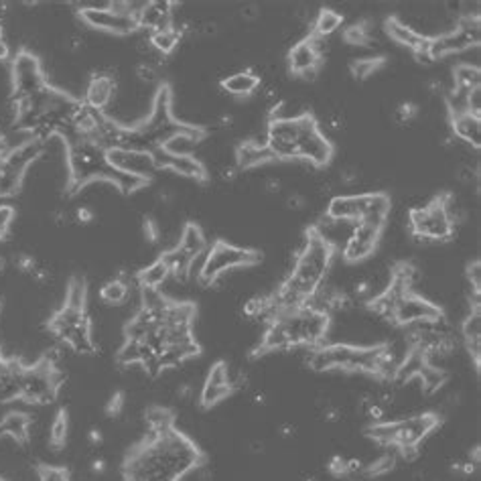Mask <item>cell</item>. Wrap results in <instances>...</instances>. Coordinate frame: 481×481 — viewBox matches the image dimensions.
Listing matches in <instances>:
<instances>
[{"label": "cell", "mask_w": 481, "mask_h": 481, "mask_svg": "<svg viewBox=\"0 0 481 481\" xmlns=\"http://www.w3.org/2000/svg\"><path fill=\"white\" fill-rule=\"evenodd\" d=\"M271 162H277V159L268 151L266 137L242 140V143L236 146V153H233V165L238 167L240 173L254 171V169L266 167L271 165Z\"/></svg>", "instance_id": "603a6c76"}, {"label": "cell", "mask_w": 481, "mask_h": 481, "mask_svg": "<svg viewBox=\"0 0 481 481\" xmlns=\"http://www.w3.org/2000/svg\"><path fill=\"white\" fill-rule=\"evenodd\" d=\"M441 424V419L435 413H419L410 416H400V419L372 422L367 429V437L372 438L378 447L384 449H406L419 447L435 429Z\"/></svg>", "instance_id": "52a82bcc"}, {"label": "cell", "mask_w": 481, "mask_h": 481, "mask_svg": "<svg viewBox=\"0 0 481 481\" xmlns=\"http://www.w3.org/2000/svg\"><path fill=\"white\" fill-rule=\"evenodd\" d=\"M263 75L256 69H238L219 80V90L232 98H250L260 90Z\"/></svg>", "instance_id": "484cf974"}, {"label": "cell", "mask_w": 481, "mask_h": 481, "mask_svg": "<svg viewBox=\"0 0 481 481\" xmlns=\"http://www.w3.org/2000/svg\"><path fill=\"white\" fill-rule=\"evenodd\" d=\"M382 67H384L382 58H359L350 63V72L356 80H367V77L376 75Z\"/></svg>", "instance_id": "f35d334b"}, {"label": "cell", "mask_w": 481, "mask_h": 481, "mask_svg": "<svg viewBox=\"0 0 481 481\" xmlns=\"http://www.w3.org/2000/svg\"><path fill=\"white\" fill-rule=\"evenodd\" d=\"M91 183H108L126 195L146 185L137 177L116 171L108 162L104 148L94 140L77 138L67 145V189L75 193Z\"/></svg>", "instance_id": "8992f818"}, {"label": "cell", "mask_w": 481, "mask_h": 481, "mask_svg": "<svg viewBox=\"0 0 481 481\" xmlns=\"http://www.w3.org/2000/svg\"><path fill=\"white\" fill-rule=\"evenodd\" d=\"M0 481H4V479H3V477H0Z\"/></svg>", "instance_id": "6125c7cd"}, {"label": "cell", "mask_w": 481, "mask_h": 481, "mask_svg": "<svg viewBox=\"0 0 481 481\" xmlns=\"http://www.w3.org/2000/svg\"><path fill=\"white\" fill-rule=\"evenodd\" d=\"M334 258L335 250L311 228L293 252V271L271 295L272 315L307 305L311 296L327 280Z\"/></svg>", "instance_id": "7a4b0ae2"}, {"label": "cell", "mask_w": 481, "mask_h": 481, "mask_svg": "<svg viewBox=\"0 0 481 481\" xmlns=\"http://www.w3.org/2000/svg\"><path fill=\"white\" fill-rule=\"evenodd\" d=\"M359 177H362V173H359V169L353 167V165H345L337 171V181L345 187L356 185V183L359 181Z\"/></svg>", "instance_id": "ee69618b"}, {"label": "cell", "mask_w": 481, "mask_h": 481, "mask_svg": "<svg viewBox=\"0 0 481 481\" xmlns=\"http://www.w3.org/2000/svg\"><path fill=\"white\" fill-rule=\"evenodd\" d=\"M106 157H108V162L116 169V171L137 177V179L145 183H151L154 177L161 173L153 153L137 151V148L116 146V148H110V151H106Z\"/></svg>", "instance_id": "e0dca14e"}, {"label": "cell", "mask_w": 481, "mask_h": 481, "mask_svg": "<svg viewBox=\"0 0 481 481\" xmlns=\"http://www.w3.org/2000/svg\"><path fill=\"white\" fill-rule=\"evenodd\" d=\"M203 461L201 451L177 429L148 433L124 463L129 481H179Z\"/></svg>", "instance_id": "6da1fadb"}, {"label": "cell", "mask_w": 481, "mask_h": 481, "mask_svg": "<svg viewBox=\"0 0 481 481\" xmlns=\"http://www.w3.org/2000/svg\"><path fill=\"white\" fill-rule=\"evenodd\" d=\"M137 285L140 288H153V291H161L162 285H167L171 280V271H169L167 263L162 258L153 260L151 264H146L143 271L137 272Z\"/></svg>", "instance_id": "1f68e13d"}, {"label": "cell", "mask_w": 481, "mask_h": 481, "mask_svg": "<svg viewBox=\"0 0 481 481\" xmlns=\"http://www.w3.org/2000/svg\"><path fill=\"white\" fill-rule=\"evenodd\" d=\"M124 410V394L122 392H116L114 396H112L108 406H106V414L108 416H120Z\"/></svg>", "instance_id": "681fc988"}, {"label": "cell", "mask_w": 481, "mask_h": 481, "mask_svg": "<svg viewBox=\"0 0 481 481\" xmlns=\"http://www.w3.org/2000/svg\"><path fill=\"white\" fill-rule=\"evenodd\" d=\"M266 146L279 161H299L309 167H327L334 159V143L325 137L321 126L311 114L299 118L268 120Z\"/></svg>", "instance_id": "3957f363"}, {"label": "cell", "mask_w": 481, "mask_h": 481, "mask_svg": "<svg viewBox=\"0 0 481 481\" xmlns=\"http://www.w3.org/2000/svg\"><path fill=\"white\" fill-rule=\"evenodd\" d=\"M116 91H118V82L116 75H112L108 72H98L90 77L88 86H86V96H83V104L88 108L96 110V112H108V108L116 100Z\"/></svg>", "instance_id": "7402d4cb"}, {"label": "cell", "mask_w": 481, "mask_h": 481, "mask_svg": "<svg viewBox=\"0 0 481 481\" xmlns=\"http://www.w3.org/2000/svg\"><path fill=\"white\" fill-rule=\"evenodd\" d=\"M260 260H263V256L256 250L242 248V246H233L224 242V240H217L205 252L203 264L200 268V274H197V282L203 287H211L224 274L236 271V268L256 266Z\"/></svg>", "instance_id": "8fae6325"}, {"label": "cell", "mask_w": 481, "mask_h": 481, "mask_svg": "<svg viewBox=\"0 0 481 481\" xmlns=\"http://www.w3.org/2000/svg\"><path fill=\"white\" fill-rule=\"evenodd\" d=\"M410 236L424 244H445L455 236V225L451 224L447 211L443 208L441 195L430 200L427 205H413L406 211Z\"/></svg>", "instance_id": "7c38bea8"}, {"label": "cell", "mask_w": 481, "mask_h": 481, "mask_svg": "<svg viewBox=\"0 0 481 481\" xmlns=\"http://www.w3.org/2000/svg\"><path fill=\"white\" fill-rule=\"evenodd\" d=\"M3 362H4V358H3V353H0V366H3Z\"/></svg>", "instance_id": "91938a15"}, {"label": "cell", "mask_w": 481, "mask_h": 481, "mask_svg": "<svg viewBox=\"0 0 481 481\" xmlns=\"http://www.w3.org/2000/svg\"><path fill=\"white\" fill-rule=\"evenodd\" d=\"M102 441H104V437H102L100 430L91 429L88 433V445H90V447H100Z\"/></svg>", "instance_id": "9f6ffc18"}, {"label": "cell", "mask_w": 481, "mask_h": 481, "mask_svg": "<svg viewBox=\"0 0 481 481\" xmlns=\"http://www.w3.org/2000/svg\"><path fill=\"white\" fill-rule=\"evenodd\" d=\"M279 437L280 438H293L296 437V427L293 422H285V424H280V429H279Z\"/></svg>", "instance_id": "11a10c76"}, {"label": "cell", "mask_w": 481, "mask_h": 481, "mask_svg": "<svg viewBox=\"0 0 481 481\" xmlns=\"http://www.w3.org/2000/svg\"><path fill=\"white\" fill-rule=\"evenodd\" d=\"M177 248H179L183 254H187V256L193 260H200L205 252H208L209 244L208 240H205V233L201 232V228L197 224H185V228L181 230L179 240H177Z\"/></svg>", "instance_id": "4dcf8cb0"}, {"label": "cell", "mask_w": 481, "mask_h": 481, "mask_svg": "<svg viewBox=\"0 0 481 481\" xmlns=\"http://www.w3.org/2000/svg\"><path fill=\"white\" fill-rule=\"evenodd\" d=\"M343 27V15L335 9H321L313 17V35L323 39H329Z\"/></svg>", "instance_id": "e575fe53"}, {"label": "cell", "mask_w": 481, "mask_h": 481, "mask_svg": "<svg viewBox=\"0 0 481 481\" xmlns=\"http://www.w3.org/2000/svg\"><path fill=\"white\" fill-rule=\"evenodd\" d=\"M467 112L481 118V88L471 90L469 96H467Z\"/></svg>", "instance_id": "c3c4849f"}, {"label": "cell", "mask_w": 481, "mask_h": 481, "mask_svg": "<svg viewBox=\"0 0 481 481\" xmlns=\"http://www.w3.org/2000/svg\"><path fill=\"white\" fill-rule=\"evenodd\" d=\"M263 189L266 195H280L282 191V181L277 179V177H266L263 183Z\"/></svg>", "instance_id": "816d5d0a"}, {"label": "cell", "mask_w": 481, "mask_h": 481, "mask_svg": "<svg viewBox=\"0 0 481 481\" xmlns=\"http://www.w3.org/2000/svg\"><path fill=\"white\" fill-rule=\"evenodd\" d=\"M6 148H9V146H6V143H4V138H3V137H0V157H3V154L6 153Z\"/></svg>", "instance_id": "680465c9"}, {"label": "cell", "mask_w": 481, "mask_h": 481, "mask_svg": "<svg viewBox=\"0 0 481 481\" xmlns=\"http://www.w3.org/2000/svg\"><path fill=\"white\" fill-rule=\"evenodd\" d=\"M479 41V15H461L451 31L435 35L429 41L427 53L433 63H437L453 58V55H461L465 51H471V49H477Z\"/></svg>", "instance_id": "5bb4252c"}, {"label": "cell", "mask_w": 481, "mask_h": 481, "mask_svg": "<svg viewBox=\"0 0 481 481\" xmlns=\"http://www.w3.org/2000/svg\"><path fill=\"white\" fill-rule=\"evenodd\" d=\"M384 33H386V37L392 41V43L406 47L413 55L427 53L430 39H427L424 35L413 29V25H408L406 20H402L398 17H390L384 23Z\"/></svg>", "instance_id": "cb8c5ba5"}, {"label": "cell", "mask_w": 481, "mask_h": 481, "mask_svg": "<svg viewBox=\"0 0 481 481\" xmlns=\"http://www.w3.org/2000/svg\"><path fill=\"white\" fill-rule=\"evenodd\" d=\"M11 98L12 104L20 106L37 98L41 91L47 90V75L43 63L37 55L27 51H19L11 61Z\"/></svg>", "instance_id": "4fadbf2b"}, {"label": "cell", "mask_w": 481, "mask_h": 481, "mask_svg": "<svg viewBox=\"0 0 481 481\" xmlns=\"http://www.w3.org/2000/svg\"><path fill=\"white\" fill-rule=\"evenodd\" d=\"M382 232H384V228L367 222L353 224L348 242L343 244L342 258L348 264L366 263V260L372 258L374 252H376L382 240Z\"/></svg>", "instance_id": "ac0fdd59"}, {"label": "cell", "mask_w": 481, "mask_h": 481, "mask_svg": "<svg viewBox=\"0 0 481 481\" xmlns=\"http://www.w3.org/2000/svg\"><path fill=\"white\" fill-rule=\"evenodd\" d=\"M327 469H329L331 476H335V477L348 476V457H342V455L331 457Z\"/></svg>", "instance_id": "7dc6e473"}, {"label": "cell", "mask_w": 481, "mask_h": 481, "mask_svg": "<svg viewBox=\"0 0 481 481\" xmlns=\"http://www.w3.org/2000/svg\"><path fill=\"white\" fill-rule=\"evenodd\" d=\"M39 481H72V479H69L67 471L61 469V467L45 465L39 469Z\"/></svg>", "instance_id": "f6af8a7d"}, {"label": "cell", "mask_w": 481, "mask_h": 481, "mask_svg": "<svg viewBox=\"0 0 481 481\" xmlns=\"http://www.w3.org/2000/svg\"><path fill=\"white\" fill-rule=\"evenodd\" d=\"M331 317L309 305L280 311L268 319L258 353L288 351L296 348H317L325 343Z\"/></svg>", "instance_id": "5b68a950"}, {"label": "cell", "mask_w": 481, "mask_h": 481, "mask_svg": "<svg viewBox=\"0 0 481 481\" xmlns=\"http://www.w3.org/2000/svg\"><path fill=\"white\" fill-rule=\"evenodd\" d=\"M0 268H3V263H0Z\"/></svg>", "instance_id": "94428289"}, {"label": "cell", "mask_w": 481, "mask_h": 481, "mask_svg": "<svg viewBox=\"0 0 481 481\" xmlns=\"http://www.w3.org/2000/svg\"><path fill=\"white\" fill-rule=\"evenodd\" d=\"M41 154H43V143L35 138H25L6 148L0 157V197L9 200L23 189L27 173L41 161Z\"/></svg>", "instance_id": "30bf717a"}, {"label": "cell", "mask_w": 481, "mask_h": 481, "mask_svg": "<svg viewBox=\"0 0 481 481\" xmlns=\"http://www.w3.org/2000/svg\"><path fill=\"white\" fill-rule=\"evenodd\" d=\"M146 35H148V41H151V45L154 47V51L161 53L162 58L171 55L183 41V33L177 29L175 25L167 27V29L154 31V33H146Z\"/></svg>", "instance_id": "836d02e7"}, {"label": "cell", "mask_w": 481, "mask_h": 481, "mask_svg": "<svg viewBox=\"0 0 481 481\" xmlns=\"http://www.w3.org/2000/svg\"><path fill=\"white\" fill-rule=\"evenodd\" d=\"M287 208L293 209V211H303L307 208V197L299 193V191H293V193L287 195Z\"/></svg>", "instance_id": "f907efd6"}, {"label": "cell", "mask_w": 481, "mask_h": 481, "mask_svg": "<svg viewBox=\"0 0 481 481\" xmlns=\"http://www.w3.org/2000/svg\"><path fill=\"white\" fill-rule=\"evenodd\" d=\"M15 216H17L15 205H11V203L0 205V242H3V240L9 236L12 222H15Z\"/></svg>", "instance_id": "7bdbcfd3"}, {"label": "cell", "mask_w": 481, "mask_h": 481, "mask_svg": "<svg viewBox=\"0 0 481 481\" xmlns=\"http://www.w3.org/2000/svg\"><path fill=\"white\" fill-rule=\"evenodd\" d=\"M451 88H457L461 91H471V90L481 88L479 66H471V63H459V66L453 69Z\"/></svg>", "instance_id": "d590c367"}, {"label": "cell", "mask_w": 481, "mask_h": 481, "mask_svg": "<svg viewBox=\"0 0 481 481\" xmlns=\"http://www.w3.org/2000/svg\"><path fill=\"white\" fill-rule=\"evenodd\" d=\"M49 329L61 343H66L75 353H82V356L96 353L98 345L94 339V323L86 313V301L66 299V305L49 321Z\"/></svg>", "instance_id": "ba28073f"}, {"label": "cell", "mask_w": 481, "mask_h": 481, "mask_svg": "<svg viewBox=\"0 0 481 481\" xmlns=\"http://www.w3.org/2000/svg\"><path fill=\"white\" fill-rule=\"evenodd\" d=\"M69 435V419L66 410H58V414L53 416L51 424H49V443L53 445L55 449H59L66 445Z\"/></svg>", "instance_id": "74e56055"}, {"label": "cell", "mask_w": 481, "mask_h": 481, "mask_svg": "<svg viewBox=\"0 0 481 481\" xmlns=\"http://www.w3.org/2000/svg\"><path fill=\"white\" fill-rule=\"evenodd\" d=\"M443 309L437 305V303L429 301L427 296H422L414 291H408L406 295L400 296V301L396 303L392 311L390 323L396 327H410V325L416 323H430L443 319Z\"/></svg>", "instance_id": "2e32d148"}, {"label": "cell", "mask_w": 481, "mask_h": 481, "mask_svg": "<svg viewBox=\"0 0 481 481\" xmlns=\"http://www.w3.org/2000/svg\"><path fill=\"white\" fill-rule=\"evenodd\" d=\"M396 463H398V453H384L378 459H374L370 465H366V473L367 476H386L390 473Z\"/></svg>", "instance_id": "ab89813d"}, {"label": "cell", "mask_w": 481, "mask_h": 481, "mask_svg": "<svg viewBox=\"0 0 481 481\" xmlns=\"http://www.w3.org/2000/svg\"><path fill=\"white\" fill-rule=\"evenodd\" d=\"M9 58H11V43H9V39H6L4 29L0 27V63H4Z\"/></svg>", "instance_id": "f5cc1de1"}, {"label": "cell", "mask_w": 481, "mask_h": 481, "mask_svg": "<svg viewBox=\"0 0 481 481\" xmlns=\"http://www.w3.org/2000/svg\"><path fill=\"white\" fill-rule=\"evenodd\" d=\"M91 471H94V473H104L106 471V461L102 457L91 459Z\"/></svg>", "instance_id": "6f0895ef"}, {"label": "cell", "mask_w": 481, "mask_h": 481, "mask_svg": "<svg viewBox=\"0 0 481 481\" xmlns=\"http://www.w3.org/2000/svg\"><path fill=\"white\" fill-rule=\"evenodd\" d=\"M287 61L293 75L301 77V80H305V82H315L317 74H319L323 55L317 51L313 39H311V35H309V37L296 41V43L291 47Z\"/></svg>", "instance_id": "ffe728a7"}, {"label": "cell", "mask_w": 481, "mask_h": 481, "mask_svg": "<svg viewBox=\"0 0 481 481\" xmlns=\"http://www.w3.org/2000/svg\"><path fill=\"white\" fill-rule=\"evenodd\" d=\"M145 421H146L148 433H165V430H169V429H175L171 410H167L162 406L146 408Z\"/></svg>", "instance_id": "8d00e7d4"}, {"label": "cell", "mask_w": 481, "mask_h": 481, "mask_svg": "<svg viewBox=\"0 0 481 481\" xmlns=\"http://www.w3.org/2000/svg\"><path fill=\"white\" fill-rule=\"evenodd\" d=\"M137 82L140 86H157L161 82V67L140 61L137 66Z\"/></svg>", "instance_id": "60d3db41"}, {"label": "cell", "mask_w": 481, "mask_h": 481, "mask_svg": "<svg viewBox=\"0 0 481 481\" xmlns=\"http://www.w3.org/2000/svg\"><path fill=\"white\" fill-rule=\"evenodd\" d=\"M405 358L396 356L392 345H356V343H321L309 348L305 366L313 372L342 374H372L392 380Z\"/></svg>", "instance_id": "277c9868"}, {"label": "cell", "mask_w": 481, "mask_h": 481, "mask_svg": "<svg viewBox=\"0 0 481 481\" xmlns=\"http://www.w3.org/2000/svg\"><path fill=\"white\" fill-rule=\"evenodd\" d=\"M98 295H100V301L104 303V305L122 307L130 299L132 285H130V280H126L122 274H120V277L106 280Z\"/></svg>", "instance_id": "d6a6232c"}, {"label": "cell", "mask_w": 481, "mask_h": 481, "mask_svg": "<svg viewBox=\"0 0 481 481\" xmlns=\"http://www.w3.org/2000/svg\"><path fill=\"white\" fill-rule=\"evenodd\" d=\"M153 154L161 173H175L177 177H181V179L195 183H205L209 179L208 167H205V162L197 157V154L195 157H173V154L165 153L162 148L154 151Z\"/></svg>", "instance_id": "44dd1931"}, {"label": "cell", "mask_w": 481, "mask_h": 481, "mask_svg": "<svg viewBox=\"0 0 481 481\" xmlns=\"http://www.w3.org/2000/svg\"><path fill=\"white\" fill-rule=\"evenodd\" d=\"M143 4L145 3H140L138 6L134 3H82L75 6L80 9L77 17L88 29L126 37V35L140 31L138 12L143 9Z\"/></svg>", "instance_id": "9c48e42d"}, {"label": "cell", "mask_w": 481, "mask_h": 481, "mask_svg": "<svg viewBox=\"0 0 481 481\" xmlns=\"http://www.w3.org/2000/svg\"><path fill=\"white\" fill-rule=\"evenodd\" d=\"M33 419L23 410H11L0 421V438H11L12 443H27L31 437Z\"/></svg>", "instance_id": "f546056e"}, {"label": "cell", "mask_w": 481, "mask_h": 481, "mask_svg": "<svg viewBox=\"0 0 481 481\" xmlns=\"http://www.w3.org/2000/svg\"><path fill=\"white\" fill-rule=\"evenodd\" d=\"M449 122H451V137L455 138L459 145L473 148V151H479L481 148V118L469 114V112H463V114L449 116Z\"/></svg>", "instance_id": "83f0119b"}, {"label": "cell", "mask_w": 481, "mask_h": 481, "mask_svg": "<svg viewBox=\"0 0 481 481\" xmlns=\"http://www.w3.org/2000/svg\"><path fill=\"white\" fill-rule=\"evenodd\" d=\"M240 17H242L244 20H256L260 17V11H258V6L256 4H244L242 9H240Z\"/></svg>", "instance_id": "db71d44e"}, {"label": "cell", "mask_w": 481, "mask_h": 481, "mask_svg": "<svg viewBox=\"0 0 481 481\" xmlns=\"http://www.w3.org/2000/svg\"><path fill=\"white\" fill-rule=\"evenodd\" d=\"M461 337L465 350L473 359V366L481 364V305H469L465 321L461 323Z\"/></svg>", "instance_id": "f1b7e54d"}, {"label": "cell", "mask_w": 481, "mask_h": 481, "mask_svg": "<svg viewBox=\"0 0 481 481\" xmlns=\"http://www.w3.org/2000/svg\"><path fill=\"white\" fill-rule=\"evenodd\" d=\"M467 280H469L471 295L481 293V266L479 260H473V263L467 266Z\"/></svg>", "instance_id": "bcb514c9"}, {"label": "cell", "mask_w": 481, "mask_h": 481, "mask_svg": "<svg viewBox=\"0 0 481 481\" xmlns=\"http://www.w3.org/2000/svg\"><path fill=\"white\" fill-rule=\"evenodd\" d=\"M175 3L169 0H153V3H145L143 9L138 12V25L140 29L146 33H154L167 27L175 25Z\"/></svg>", "instance_id": "d4e9b609"}, {"label": "cell", "mask_w": 481, "mask_h": 481, "mask_svg": "<svg viewBox=\"0 0 481 481\" xmlns=\"http://www.w3.org/2000/svg\"><path fill=\"white\" fill-rule=\"evenodd\" d=\"M233 390H236V388H233V376L230 372V366L228 362H224V359H219V362L209 367L208 376H205L200 392V405L203 408H214L217 405H222L225 398H230Z\"/></svg>", "instance_id": "d6986e66"}, {"label": "cell", "mask_w": 481, "mask_h": 481, "mask_svg": "<svg viewBox=\"0 0 481 481\" xmlns=\"http://www.w3.org/2000/svg\"><path fill=\"white\" fill-rule=\"evenodd\" d=\"M416 116H419V108H416V104L413 102H400L398 108L394 110V122L400 126L414 122Z\"/></svg>", "instance_id": "b9f144b4"}, {"label": "cell", "mask_w": 481, "mask_h": 481, "mask_svg": "<svg viewBox=\"0 0 481 481\" xmlns=\"http://www.w3.org/2000/svg\"><path fill=\"white\" fill-rule=\"evenodd\" d=\"M59 388H61L59 372L55 370L51 359L43 358L35 366L25 367L23 394H20V400L31 406H47L58 398Z\"/></svg>", "instance_id": "9a60e30c"}, {"label": "cell", "mask_w": 481, "mask_h": 481, "mask_svg": "<svg viewBox=\"0 0 481 481\" xmlns=\"http://www.w3.org/2000/svg\"><path fill=\"white\" fill-rule=\"evenodd\" d=\"M25 366L17 359H4L0 366V405L20 400L23 394Z\"/></svg>", "instance_id": "4316f807"}]
</instances>
